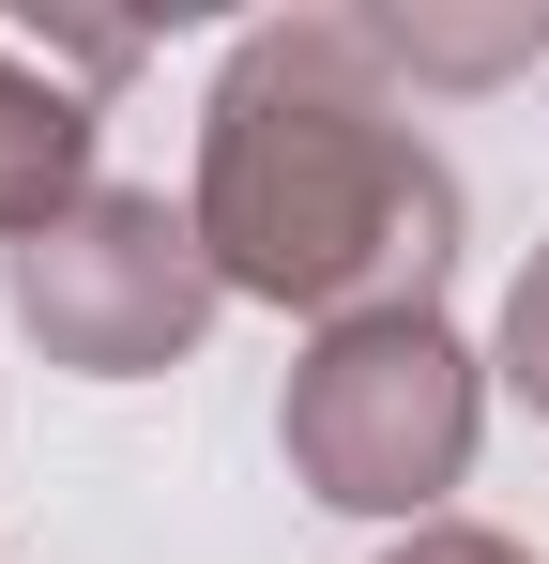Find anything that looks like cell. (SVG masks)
<instances>
[{"instance_id":"obj_1","label":"cell","mask_w":549,"mask_h":564,"mask_svg":"<svg viewBox=\"0 0 549 564\" xmlns=\"http://www.w3.org/2000/svg\"><path fill=\"white\" fill-rule=\"evenodd\" d=\"M198 245L214 275L336 321H397L458 275V169L412 138L366 15H274L198 107Z\"/></svg>"},{"instance_id":"obj_2","label":"cell","mask_w":549,"mask_h":564,"mask_svg":"<svg viewBox=\"0 0 549 564\" xmlns=\"http://www.w3.org/2000/svg\"><path fill=\"white\" fill-rule=\"evenodd\" d=\"M473 427H488V367L443 336V305H397V321H336L290 397H274V443L290 473L336 503V519H412L473 473Z\"/></svg>"},{"instance_id":"obj_3","label":"cell","mask_w":549,"mask_h":564,"mask_svg":"<svg viewBox=\"0 0 549 564\" xmlns=\"http://www.w3.org/2000/svg\"><path fill=\"white\" fill-rule=\"evenodd\" d=\"M0 290H15V336H31L46 367H77V381L183 367V351L214 336V305H229L198 214H169L153 184H92L62 229H31V245L0 260Z\"/></svg>"},{"instance_id":"obj_4","label":"cell","mask_w":549,"mask_h":564,"mask_svg":"<svg viewBox=\"0 0 549 564\" xmlns=\"http://www.w3.org/2000/svg\"><path fill=\"white\" fill-rule=\"evenodd\" d=\"M77 198H92V107H77V77L46 46L0 31V245L62 229Z\"/></svg>"},{"instance_id":"obj_5","label":"cell","mask_w":549,"mask_h":564,"mask_svg":"<svg viewBox=\"0 0 549 564\" xmlns=\"http://www.w3.org/2000/svg\"><path fill=\"white\" fill-rule=\"evenodd\" d=\"M397 77H519L549 62V0H504V15H366Z\"/></svg>"},{"instance_id":"obj_6","label":"cell","mask_w":549,"mask_h":564,"mask_svg":"<svg viewBox=\"0 0 549 564\" xmlns=\"http://www.w3.org/2000/svg\"><path fill=\"white\" fill-rule=\"evenodd\" d=\"M504 381L549 412V245L519 260V290H504Z\"/></svg>"},{"instance_id":"obj_7","label":"cell","mask_w":549,"mask_h":564,"mask_svg":"<svg viewBox=\"0 0 549 564\" xmlns=\"http://www.w3.org/2000/svg\"><path fill=\"white\" fill-rule=\"evenodd\" d=\"M381 564H535L519 534H473V519H428L412 550H381Z\"/></svg>"}]
</instances>
